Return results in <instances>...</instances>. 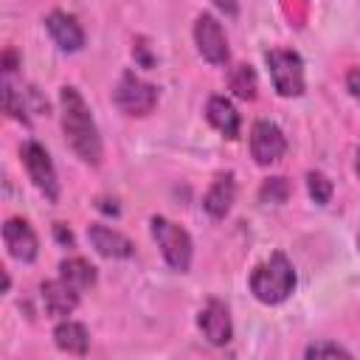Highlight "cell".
Returning a JSON list of instances; mask_svg holds the SVG:
<instances>
[{
  "instance_id": "obj_1",
  "label": "cell",
  "mask_w": 360,
  "mask_h": 360,
  "mask_svg": "<svg viewBox=\"0 0 360 360\" xmlns=\"http://www.w3.org/2000/svg\"><path fill=\"white\" fill-rule=\"evenodd\" d=\"M59 112H62V132H65L68 146L76 152V158L82 163L98 166L101 155H104L98 124L93 118L90 104L84 101V96L73 84H65L59 90Z\"/></svg>"
},
{
  "instance_id": "obj_2",
  "label": "cell",
  "mask_w": 360,
  "mask_h": 360,
  "mask_svg": "<svg viewBox=\"0 0 360 360\" xmlns=\"http://www.w3.org/2000/svg\"><path fill=\"white\" fill-rule=\"evenodd\" d=\"M292 290H295V270L281 250L270 253V259L256 264L250 273V292L256 295V301L267 307L287 301Z\"/></svg>"
},
{
  "instance_id": "obj_3",
  "label": "cell",
  "mask_w": 360,
  "mask_h": 360,
  "mask_svg": "<svg viewBox=\"0 0 360 360\" xmlns=\"http://www.w3.org/2000/svg\"><path fill=\"white\" fill-rule=\"evenodd\" d=\"M152 228V239L158 242L166 264L177 273H186L191 267V256H194V245L186 228H180L177 222L166 219V217H152L149 219Z\"/></svg>"
},
{
  "instance_id": "obj_4",
  "label": "cell",
  "mask_w": 360,
  "mask_h": 360,
  "mask_svg": "<svg viewBox=\"0 0 360 360\" xmlns=\"http://www.w3.org/2000/svg\"><path fill=\"white\" fill-rule=\"evenodd\" d=\"M270 82L278 96L284 98H298L304 93V59L290 51V48H270L264 53Z\"/></svg>"
},
{
  "instance_id": "obj_5",
  "label": "cell",
  "mask_w": 360,
  "mask_h": 360,
  "mask_svg": "<svg viewBox=\"0 0 360 360\" xmlns=\"http://www.w3.org/2000/svg\"><path fill=\"white\" fill-rule=\"evenodd\" d=\"M112 101L124 115H149L158 104V87L143 82L135 70H124L112 87Z\"/></svg>"
},
{
  "instance_id": "obj_6",
  "label": "cell",
  "mask_w": 360,
  "mask_h": 360,
  "mask_svg": "<svg viewBox=\"0 0 360 360\" xmlns=\"http://www.w3.org/2000/svg\"><path fill=\"white\" fill-rule=\"evenodd\" d=\"M20 158L25 163L31 183L39 188V194H45V200L56 202L59 200V180H56V169H53V160L45 152V146L37 141H28V143H22Z\"/></svg>"
},
{
  "instance_id": "obj_7",
  "label": "cell",
  "mask_w": 360,
  "mask_h": 360,
  "mask_svg": "<svg viewBox=\"0 0 360 360\" xmlns=\"http://www.w3.org/2000/svg\"><path fill=\"white\" fill-rule=\"evenodd\" d=\"M194 45H197L200 56L205 62H211V65H225L228 56H231L228 37H225L219 20L214 14H208V11L197 14V20H194Z\"/></svg>"
},
{
  "instance_id": "obj_8",
  "label": "cell",
  "mask_w": 360,
  "mask_h": 360,
  "mask_svg": "<svg viewBox=\"0 0 360 360\" xmlns=\"http://www.w3.org/2000/svg\"><path fill=\"white\" fill-rule=\"evenodd\" d=\"M287 152V138L273 121H256L250 129V155L259 166H273L284 158Z\"/></svg>"
},
{
  "instance_id": "obj_9",
  "label": "cell",
  "mask_w": 360,
  "mask_h": 360,
  "mask_svg": "<svg viewBox=\"0 0 360 360\" xmlns=\"http://www.w3.org/2000/svg\"><path fill=\"white\" fill-rule=\"evenodd\" d=\"M197 326L202 332V338L211 346H225L233 338V321H231V309L219 301V298H208L205 307L197 315Z\"/></svg>"
},
{
  "instance_id": "obj_10",
  "label": "cell",
  "mask_w": 360,
  "mask_h": 360,
  "mask_svg": "<svg viewBox=\"0 0 360 360\" xmlns=\"http://www.w3.org/2000/svg\"><path fill=\"white\" fill-rule=\"evenodd\" d=\"M3 245H6L8 256L22 264H31L39 256V239H37L34 228L20 217H11L3 222Z\"/></svg>"
},
{
  "instance_id": "obj_11",
  "label": "cell",
  "mask_w": 360,
  "mask_h": 360,
  "mask_svg": "<svg viewBox=\"0 0 360 360\" xmlns=\"http://www.w3.org/2000/svg\"><path fill=\"white\" fill-rule=\"evenodd\" d=\"M87 242L93 245V250L104 259H129L135 253V245L115 228H107V225H98L93 222L87 228Z\"/></svg>"
},
{
  "instance_id": "obj_12",
  "label": "cell",
  "mask_w": 360,
  "mask_h": 360,
  "mask_svg": "<svg viewBox=\"0 0 360 360\" xmlns=\"http://www.w3.org/2000/svg\"><path fill=\"white\" fill-rule=\"evenodd\" d=\"M39 295H42L45 312H48L51 318H68V315L79 307V290L70 287L62 276H59V278H51V281H42Z\"/></svg>"
},
{
  "instance_id": "obj_13",
  "label": "cell",
  "mask_w": 360,
  "mask_h": 360,
  "mask_svg": "<svg viewBox=\"0 0 360 360\" xmlns=\"http://www.w3.org/2000/svg\"><path fill=\"white\" fill-rule=\"evenodd\" d=\"M45 28H48L51 39L62 51L73 53V51H82L84 48V31H82V25H79V20L73 14H68V11H51L45 17Z\"/></svg>"
},
{
  "instance_id": "obj_14",
  "label": "cell",
  "mask_w": 360,
  "mask_h": 360,
  "mask_svg": "<svg viewBox=\"0 0 360 360\" xmlns=\"http://www.w3.org/2000/svg\"><path fill=\"white\" fill-rule=\"evenodd\" d=\"M205 118L208 124L228 141H233L239 135V127H242V118L236 112V107L225 98V96H211L208 104H205Z\"/></svg>"
},
{
  "instance_id": "obj_15",
  "label": "cell",
  "mask_w": 360,
  "mask_h": 360,
  "mask_svg": "<svg viewBox=\"0 0 360 360\" xmlns=\"http://www.w3.org/2000/svg\"><path fill=\"white\" fill-rule=\"evenodd\" d=\"M233 200H236V183H233V174L228 172V174H219V177L211 183V188H208L205 197H202V208H205L208 217L222 219V217L233 208Z\"/></svg>"
},
{
  "instance_id": "obj_16",
  "label": "cell",
  "mask_w": 360,
  "mask_h": 360,
  "mask_svg": "<svg viewBox=\"0 0 360 360\" xmlns=\"http://www.w3.org/2000/svg\"><path fill=\"white\" fill-rule=\"evenodd\" d=\"M53 343L59 352H68V354H87L90 349V332L84 329V323L79 321H62L56 323L53 329Z\"/></svg>"
},
{
  "instance_id": "obj_17",
  "label": "cell",
  "mask_w": 360,
  "mask_h": 360,
  "mask_svg": "<svg viewBox=\"0 0 360 360\" xmlns=\"http://www.w3.org/2000/svg\"><path fill=\"white\" fill-rule=\"evenodd\" d=\"M59 276H62L70 287H76L79 292H82V290H87V287H93V284H96V278H98L96 267H93L87 259H79V256L62 259V262H59Z\"/></svg>"
},
{
  "instance_id": "obj_18",
  "label": "cell",
  "mask_w": 360,
  "mask_h": 360,
  "mask_svg": "<svg viewBox=\"0 0 360 360\" xmlns=\"http://www.w3.org/2000/svg\"><path fill=\"white\" fill-rule=\"evenodd\" d=\"M228 82H231V90H233V96H239L242 101H253V98H256V90H259V79H256V70H253L250 65H245V62L233 65V68H231V76H228Z\"/></svg>"
},
{
  "instance_id": "obj_19",
  "label": "cell",
  "mask_w": 360,
  "mask_h": 360,
  "mask_svg": "<svg viewBox=\"0 0 360 360\" xmlns=\"http://www.w3.org/2000/svg\"><path fill=\"white\" fill-rule=\"evenodd\" d=\"M3 112H6L8 118H17V121L28 124V107H25V101H22V93H17L8 79L3 82Z\"/></svg>"
},
{
  "instance_id": "obj_20",
  "label": "cell",
  "mask_w": 360,
  "mask_h": 360,
  "mask_svg": "<svg viewBox=\"0 0 360 360\" xmlns=\"http://www.w3.org/2000/svg\"><path fill=\"white\" fill-rule=\"evenodd\" d=\"M287 197H290V183L284 177H267L262 183V188H259V200L262 202L281 205V202H287Z\"/></svg>"
},
{
  "instance_id": "obj_21",
  "label": "cell",
  "mask_w": 360,
  "mask_h": 360,
  "mask_svg": "<svg viewBox=\"0 0 360 360\" xmlns=\"http://www.w3.org/2000/svg\"><path fill=\"white\" fill-rule=\"evenodd\" d=\"M307 191L318 205H326L332 200V180L323 172H309L307 174Z\"/></svg>"
},
{
  "instance_id": "obj_22",
  "label": "cell",
  "mask_w": 360,
  "mask_h": 360,
  "mask_svg": "<svg viewBox=\"0 0 360 360\" xmlns=\"http://www.w3.org/2000/svg\"><path fill=\"white\" fill-rule=\"evenodd\" d=\"M304 357H343V360H349L352 357V352L349 349H343L340 343H329V340H318V343H312V346H307V352H304Z\"/></svg>"
},
{
  "instance_id": "obj_23",
  "label": "cell",
  "mask_w": 360,
  "mask_h": 360,
  "mask_svg": "<svg viewBox=\"0 0 360 360\" xmlns=\"http://www.w3.org/2000/svg\"><path fill=\"white\" fill-rule=\"evenodd\" d=\"M346 90H349L354 98H360V68H352V70L346 73Z\"/></svg>"
},
{
  "instance_id": "obj_24",
  "label": "cell",
  "mask_w": 360,
  "mask_h": 360,
  "mask_svg": "<svg viewBox=\"0 0 360 360\" xmlns=\"http://www.w3.org/2000/svg\"><path fill=\"white\" fill-rule=\"evenodd\" d=\"M222 14H228V17H236L239 14V0H211Z\"/></svg>"
},
{
  "instance_id": "obj_25",
  "label": "cell",
  "mask_w": 360,
  "mask_h": 360,
  "mask_svg": "<svg viewBox=\"0 0 360 360\" xmlns=\"http://www.w3.org/2000/svg\"><path fill=\"white\" fill-rule=\"evenodd\" d=\"M14 68H17V51L8 48V51L3 53V73H11Z\"/></svg>"
},
{
  "instance_id": "obj_26",
  "label": "cell",
  "mask_w": 360,
  "mask_h": 360,
  "mask_svg": "<svg viewBox=\"0 0 360 360\" xmlns=\"http://www.w3.org/2000/svg\"><path fill=\"white\" fill-rule=\"evenodd\" d=\"M53 233H56V239H59L62 245H73V233H70L62 222H56V225H53Z\"/></svg>"
},
{
  "instance_id": "obj_27",
  "label": "cell",
  "mask_w": 360,
  "mask_h": 360,
  "mask_svg": "<svg viewBox=\"0 0 360 360\" xmlns=\"http://www.w3.org/2000/svg\"><path fill=\"white\" fill-rule=\"evenodd\" d=\"M354 169H357V174H360V149H357V155H354Z\"/></svg>"
},
{
  "instance_id": "obj_28",
  "label": "cell",
  "mask_w": 360,
  "mask_h": 360,
  "mask_svg": "<svg viewBox=\"0 0 360 360\" xmlns=\"http://www.w3.org/2000/svg\"><path fill=\"white\" fill-rule=\"evenodd\" d=\"M357 248H360V239H357Z\"/></svg>"
}]
</instances>
